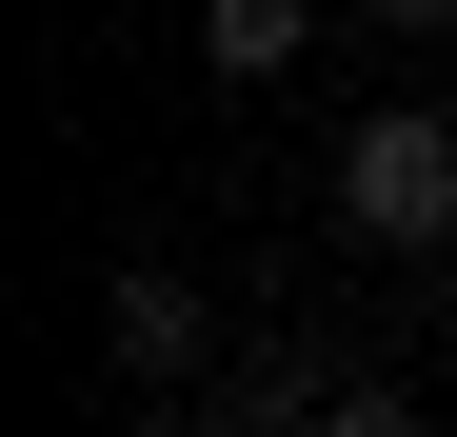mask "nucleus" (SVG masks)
<instances>
[{
  "label": "nucleus",
  "instance_id": "2",
  "mask_svg": "<svg viewBox=\"0 0 457 437\" xmlns=\"http://www.w3.org/2000/svg\"><path fill=\"white\" fill-rule=\"evenodd\" d=\"M199 60L219 80H298V0H199Z\"/></svg>",
  "mask_w": 457,
  "mask_h": 437
},
{
  "label": "nucleus",
  "instance_id": "4",
  "mask_svg": "<svg viewBox=\"0 0 457 437\" xmlns=\"http://www.w3.org/2000/svg\"><path fill=\"white\" fill-rule=\"evenodd\" d=\"M278 437H418L398 398H319V417H278Z\"/></svg>",
  "mask_w": 457,
  "mask_h": 437
},
{
  "label": "nucleus",
  "instance_id": "1",
  "mask_svg": "<svg viewBox=\"0 0 457 437\" xmlns=\"http://www.w3.org/2000/svg\"><path fill=\"white\" fill-rule=\"evenodd\" d=\"M338 218L398 239V259H437V239H457V120H437V100H378V120L338 139Z\"/></svg>",
  "mask_w": 457,
  "mask_h": 437
},
{
  "label": "nucleus",
  "instance_id": "6",
  "mask_svg": "<svg viewBox=\"0 0 457 437\" xmlns=\"http://www.w3.org/2000/svg\"><path fill=\"white\" fill-rule=\"evenodd\" d=\"M139 437H179V417H139Z\"/></svg>",
  "mask_w": 457,
  "mask_h": 437
},
{
  "label": "nucleus",
  "instance_id": "3",
  "mask_svg": "<svg viewBox=\"0 0 457 437\" xmlns=\"http://www.w3.org/2000/svg\"><path fill=\"white\" fill-rule=\"evenodd\" d=\"M100 338L139 358V378H179V358H199V299H179V278H120V299H100Z\"/></svg>",
  "mask_w": 457,
  "mask_h": 437
},
{
  "label": "nucleus",
  "instance_id": "5",
  "mask_svg": "<svg viewBox=\"0 0 457 437\" xmlns=\"http://www.w3.org/2000/svg\"><path fill=\"white\" fill-rule=\"evenodd\" d=\"M378 21H457V0H378Z\"/></svg>",
  "mask_w": 457,
  "mask_h": 437
}]
</instances>
